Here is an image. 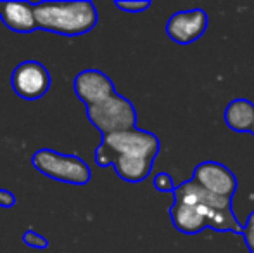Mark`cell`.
Wrapping results in <instances>:
<instances>
[{"mask_svg": "<svg viewBox=\"0 0 254 253\" xmlns=\"http://www.w3.org/2000/svg\"><path fill=\"white\" fill-rule=\"evenodd\" d=\"M16 205V196L7 189H0V206L2 208H10Z\"/></svg>", "mask_w": 254, "mask_h": 253, "instance_id": "ac0fdd59", "label": "cell"}, {"mask_svg": "<svg viewBox=\"0 0 254 253\" xmlns=\"http://www.w3.org/2000/svg\"><path fill=\"white\" fill-rule=\"evenodd\" d=\"M51 73L40 61H23L10 73V87L24 101H37L51 88Z\"/></svg>", "mask_w": 254, "mask_h": 253, "instance_id": "8992f818", "label": "cell"}, {"mask_svg": "<svg viewBox=\"0 0 254 253\" xmlns=\"http://www.w3.org/2000/svg\"><path fill=\"white\" fill-rule=\"evenodd\" d=\"M225 123L234 132H251L254 122V104L249 99H234L225 108Z\"/></svg>", "mask_w": 254, "mask_h": 253, "instance_id": "8fae6325", "label": "cell"}, {"mask_svg": "<svg viewBox=\"0 0 254 253\" xmlns=\"http://www.w3.org/2000/svg\"><path fill=\"white\" fill-rule=\"evenodd\" d=\"M94 162L95 165H99L101 169H106V167H111L114 162V153L111 151L109 148H107L104 142L95 148V153H94Z\"/></svg>", "mask_w": 254, "mask_h": 253, "instance_id": "9a60e30c", "label": "cell"}, {"mask_svg": "<svg viewBox=\"0 0 254 253\" xmlns=\"http://www.w3.org/2000/svg\"><path fill=\"white\" fill-rule=\"evenodd\" d=\"M101 142H104L114 153V156H131V158H145L152 162L157 158L161 148L156 134L137 127L104 135Z\"/></svg>", "mask_w": 254, "mask_h": 253, "instance_id": "5b68a950", "label": "cell"}, {"mask_svg": "<svg viewBox=\"0 0 254 253\" xmlns=\"http://www.w3.org/2000/svg\"><path fill=\"white\" fill-rule=\"evenodd\" d=\"M23 243L30 248H35V250H47L49 248V241L45 236L38 234L35 229H26L23 233Z\"/></svg>", "mask_w": 254, "mask_h": 253, "instance_id": "4fadbf2b", "label": "cell"}, {"mask_svg": "<svg viewBox=\"0 0 254 253\" xmlns=\"http://www.w3.org/2000/svg\"><path fill=\"white\" fill-rule=\"evenodd\" d=\"M242 236H244V241L249 250L254 252V212L249 213L248 220L242 226Z\"/></svg>", "mask_w": 254, "mask_h": 253, "instance_id": "e0dca14e", "label": "cell"}, {"mask_svg": "<svg viewBox=\"0 0 254 253\" xmlns=\"http://www.w3.org/2000/svg\"><path fill=\"white\" fill-rule=\"evenodd\" d=\"M0 21L16 33H31L38 30L33 3L28 2H0Z\"/></svg>", "mask_w": 254, "mask_h": 253, "instance_id": "30bf717a", "label": "cell"}, {"mask_svg": "<svg viewBox=\"0 0 254 253\" xmlns=\"http://www.w3.org/2000/svg\"><path fill=\"white\" fill-rule=\"evenodd\" d=\"M87 118L101 132L102 137L137 127L135 106L118 92L107 97L106 101L87 108Z\"/></svg>", "mask_w": 254, "mask_h": 253, "instance_id": "277c9868", "label": "cell"}, {"mask_svg": "<svg viewBox=\"0 0 254 253\" xmlns=\"http://www.w3.org/2000/svg\"><path fill=\"white\" fill-rule=\"evenodd\" d=\"M251 134L254 135V122H253V127H251Z\"/></svg>", "mask_w": 254, "mask_h": 253, "instance_id": "d6986e66", "label": "cell"}, {"mask_svg": "<svg viewBox=\"0 0 254 253\" xmlns=\"http://www.w3.org/2000/svg\"><path fill=\"white\" fill-rule=\"evenodd\" d=\"M197 186H201L204 191L211 194L223 196V198H232L237 191V177L230 169L220 162H202L195 167L194 175H192Z\"/></svg>", "mask_w": 254, "mask_h": 253, "instance_id": "52a82bcc", "label": "cell"}, {"mask_svg": "<svg viewBox=\"0 0 254 253\" xmlns=\"http://www.w3.org/2000/svg\"><path fill=\"white\" fill-rule=\"evenodd\" d=\"M207 30V14L202 9L178 10L168 19L166 35L180 45L194 44Z\"/></svg>", "mask_w": 254, "mask_h": 253, "instance_id": "ba28073f", "label": "cell"}, {"mask_svg": "<svg viewBox=\"0 0 254 253\" xmlns=\"http://www.w3.org/2000/svg\"><path fill=\"white\" fill-rule=\"evenodd\" d=\"M37 28L64 37H80L92 31L99 14L90 0L76 2H38L33 3Z\"/></svg>", "mask_w": 254, "mask_h": 253, "instance_id": "6da1fadb", "label": "cell"}, {"mask_svg": "<svg viewBox=\"0 0 254 253\" xmlns=\"http://www.w3.org/2000/svg\"><path fill=\"white\" fill-rule=\"evenodd\" d=\"M31 163L38 172L57 182L85 186L92 179V170L88 163L76 155H64L54 149L42 148L33 153Z\"/></svg>", "mask_w": 254, "mask_h": 253, "instance_id": "3957f363", "label": "cell"}, {"mask_svg": "<svg viewBox=\"0 0 254 253\" xmlns=\"http://www.w3.org/2000/svg\"><path fill=\"white\" fill-rule=\"evenodd\" d=\"M154 187H156L159 192H173L175 189V182L173 177L170 175L168 172H159L154 175Z\"/></svg>", "mask_w": 254, "mask_h": 253, "instance_id": "2e32d148", "label": "cell"}, {"mask_svg": "<svg viewBox=\"0 0 254 253\" xmlns=\"http://www.w3.org/2000/svg\"><path fill=\"white\" fill-rule=\"evenodd\" d=\"M251 253H254V252H251Z\"/></svg>", "mask_w": 254, "mask_h": 253, "instance_id": "ffe728a7", "label": "cell"}, {"mask_svg": "<svg viewBox=\"0 0 254 253\" xmlns=\"http://www.w3.org/2000/svg\"><path fill=\"white\" fill-rule=\"evenodd\" d=\"M152 160L145 158H131V156H114V172L118 177L127 182L137 184L147 179V175L152 170Z\"/></svg>", "mask_w": 254, "mask_h": 253, "instance_id": "7c38bea8", "label": "cell"}, {"mask_svg": "<svg viewBox=\"0 0 254 253\" xmlns=\"http://www.w3.org/2000/svg\"><path fill=\"white\" fill-rule=\"evenodd\" d=\"M73 90L87 108L99 104L116 94L113 80L101 70L80 71L73 80Z\"/></svg>", "mask_w": 254, "mask_h": 253, "instance_id": "9c48e42d", "label": "cell"}, {"mask_svg": "<svg viewBox=\"0 0 254 253\" xmlns=\"http://www.w3.org/2000/svg\"><path fill=\"white\" fill-rule=\"evenodd\" d=\"M114 7L120 10H125V12H142V10H147L151 7V2L149 0H116L114 2Z\"/></svg>", "mask_w": 254, "mask_h": 253, "instance_id": "5bb4252c", "label": "cell"}, {"mask_svg": "<svg viewBox=\"0 0 254 253\" xmlns=\"http://www.w3.org/2000/svg\"><path fill=\"white\" fill-rule=\"evenodd\" d=\"M171 224L175 229L184 234H197L206 227L214 231H232L242 234V224L235 217L234 210L211 208L199 203H178L173 201L170 208Z\"/></svg>", "mask_w": 254, "mask_h": 253, "instance_id": "7a4b0ae2", "label": "cell"}]
</instances>
